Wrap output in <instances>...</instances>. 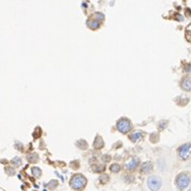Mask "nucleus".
I'll use <instances>...</instances> for the list:
<instances>
[{
  "label": "nucleus",
  "instance_id": "1",
  "mask_svg": "<svg viewBox=\"0 0 191 191\" xmlns=\"http://www.w3.org/2000/svg\"><path fill=\"white\" fill-rule=\"evenodd\" d=\"M87 184V179L85 178L84 175L82 174H76L70 179V185L71 187L75 189V190H82L84 189L85 186Z\"/></svg>",
  "mask_w": 191,
  "mask_h": 191
},
{
  "label": "nucleus",
  "instance_id": "2",
  "mask_svg": "<svg viewBox=\"0 0 191 191\" xmlns=\"http://www.w3.org/2000/svg\"><path fill=\"white\" fill-rule=\"evenodd\" d=\"M190 175L188 173H180L175 179V185L179 190H185L190 184Z\"/></svg>",
  "mask_w": 191,
  "mask_h": 191
},
{
  "label": "nucleus",
  "instance_id": "3",
  "mask_svg": "<svg viewBox=\"0 0 191 191\" xmlns=\"http://www.w3.org/2000/svg\"><path fill=\"white\" fill-rule=\"evenodd\" d=\"M147 186L151 191H158L162 186V180L160 177L156 176V175L150 176L147 179Z\"/></svg>",
  "mask_w": 191,
  "mask_h": 191
},
{
  "label": "nucleus",
  "instance_id": "4",
  "mask_svg": "<svg viewBox=\"0 0 191 191\" xmlns=\"http://www.w3.org/2000/svg\"><path fill=\"white\" fill-rule=\"evenodd\" d=\"M178 156L182 160H187L191 156V143L182 144L178 148Z\"/></svg>",
  "mask_w": 191,
  "mask_h": 191
},
{
  "label": "nucleus",
  "instance_id": "5",
  "mask_svg": "<svg viewBox=\"0 0 191 191\" xmlns=\"http://www.w3.org/2000/svg\"><path fill=\"white\" fill-rule=\"evenodd\" d=\"M117 126V129H118V131L119 132H121V133H128L129 131L131 130V122L130 120H128L127 118H121V119H119V120L117 121L116 124Z\"/></svg>",
  "mask_w": 191,
  "mask_h": 191
},
{
  "label": "nucleus",
  "instance_id": "6",
  "mask_svg": "<svg viewBox=\"0 0 191 191\" xmlns=\"http://www.w3.org/2000/svg\"><path fill=\"white\" fill-rule=\"evenodd\" d=\"M182 88L185 91H191V76L187 75L182 81Z\"/></svg>",
  "mask_w": 191,
  "mask_h": 191
},
{
  "label": "nucleus",
  "instance_id": "7",
  "mask_svg": "<svg viewBox=\"0 0 191 191\" xmlns=\"http://www.w3.org/2000/svg\"><path fill=\"white\" fill-rule=\"evenodd\" d=\"M139 163H140L139 159H136V158L131 159L130 161L126 164V169L128 171H133V170H135V169L139 167Z\"/></svg>",
  "mask_w": 191,
  "mask_h": 191
},
{
  "label": "nucleus",
  "instance_id": "8",
  "mask_svg": "<svg viewBox=\"0 0 191 191\" xmlns=\"http://www.w3.org/2000/svg\"><path fill=\"white\" fill-rule=\"evenodd\" d=\"M153 170H154V165H153V163L147 161V162H144L143 164H142L141 172L143 173V174H148V173H150Z\"/></svg>",
  "mask_w": 191,
  "mask_h": 191
},
{
  "label": "nucleus",
  "instance_id": "9",
  "mask_svg": "<svg viewBox=\"0 0 191 191\" xmlns=\"http://www.w3.org/2000/svg\"><path fill=\"white\" fill-rule=\"evenodd\" d=\"M87 26H88L89 28L93 29V30H96V29H98L100 27V20H93V19H89L88 23H87Z\"/></svg>",
  "mask_w": 191,
  "mask_h": 191
},
{
  "label": "nucleus",
  "instance_id": "10",
  "mask_svg": "<svg viewBox=\"0 0 191 191\" xmlns=\"http://www.w3.org/2000/svg\"><path fill=\"white\" fill-rule=\"evenodd\" d=\"M143 137V133L142 132H135L130 136V139L132 140V142H139Z\"/></svg>",
  "mask_w": 191,
  "mask_h": 191
},
{
  "label": "nucleus",
  "instance_id": "11",
  "mask_svg": "<svg viewBox=\"0 0 191 191\" xmlns=\"http://www.w3.org/2000/svg\"><path fill=\"white\" fill-rule=\"evenodd\" d=\"M31 172H32V175L34 177H40V175H41V170L39 168H37V167H33L31 169Z\"/></svg>",
  "mask_w": 191,
  "mask_h": 191
},
{
  "label": "nucleus",
  "instance_id": "12",
  "mask_svg": "<svg viewBox=\"0 0 191 191\" xmlns=\"http://www.w3.org/2000/svg\"><path fill=\"white\" fill-rule=\"evenodd\" d=\"M110 170H111L113 173H118L119 171H120V165H119V164H116V163H114V164L111 165Z\"/></svg>",
  "mask_w": 191,
  "mask_h": 191
},
{
  "label": "nucleus",
  "instance_id": "13",
  "mask_svg": "<svg viewBox=\"0 0 191 191\" xmlns=\"http://www.w3.org/2000/svg\"><path fill=\"white\" fill-rule=\"evenodd\" d=\"M29 162H37L38 161V155L37 154H31L28 156Z\"/></svg>",
  "mask_w": 191,
  "mask_h": 191
},
{
  "label": "nucleus",
  "instance_id": "14",
  "mask_svg": "<svg viewBox=\"0 0 191 191\" xmlns=\"http://www.w3.org/2000/svg\"><path fill=\"white\" fill-rule=\"evenodd\" d=\"M11 162H12V164H13V165H15V167H19V164L22 163V159H19V158H14V159H13V160H12V161H11Z\"/></svg>",
  "mask_w": 191,
  "mask_h": 191
},
{
  "label": "nucleus",
  "instance_id": "15",
  "mask_svg": "<svg viewBox=\"0 0 191 191\" xmlns=\"http://www.w3.org/2000/svg\"><path fill=\"white\" fill-rule=\"evenodd\" d=\"M190 191H191V189H190Z\"/></svg>",
  "mask_w": 191,
  "mask_h": 191
}]
</instances>
